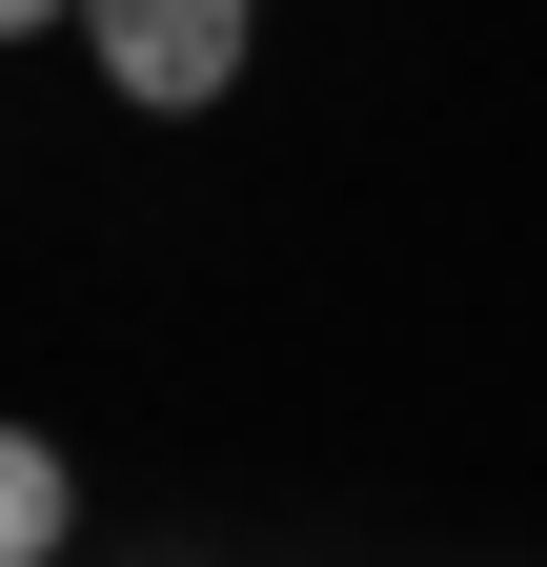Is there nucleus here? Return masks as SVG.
Wrapping results in <instances>:
<instances>
[{
    "instance_id": "nucleus-1",
    "label": "nucleus",
    "mask_w": 547,
    "mask_h": 567,
    "mask_svg": "<svg viewBox=\"0 0 547 567\" xmlns=\"http://www.w3.org/2000/svg\"><path fill=\"white\" fill-rule=\"evenodd\" d=\"M244 41H264V0H82V61L143 122H203V102L244 82Z\"/></svg>"
},
{
    "instance_id": "nucleus-2",
    "label": "nucleus",
    "mask_w": 547,
    "mask_h": 567,
    "mask_svg": "<svg viewBox=\"0 0 547 567\" xmlns=\"http://www.w3.org/2000/svg\"><path fill=\"white\" fill-rule=\"evenodd\" d=\"M61 547H82V466L21 425V446H0V567H61Z\"/></svg>"
},
{
    "instance_id": "nucleus-3",
    "label": "nucleus",
    "mask_w": 547,
    "mask_h": 567,
    "mask_svg": "<svg viewBox=\"0 0 547 567\" xmlns=\"http://www.w3.org/2000/svg\"><path fill=\"white\" fill-rule=\"evenodd\" d=\"M0 21H82V0H0Z\"/></svg>"
}]
</instances>
